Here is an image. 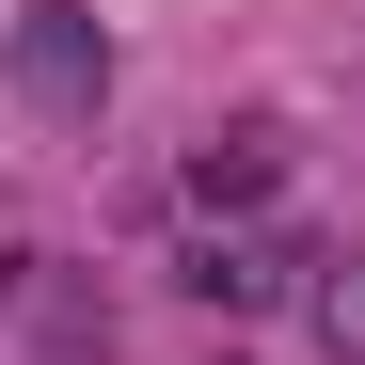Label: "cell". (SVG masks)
<instances>
[{"label": "cell", "instance_id": "6da1fadb", "mask_svg": "<svg viewBox=\"0 0 365 365\" xmlns=\"http://www.w3.org/2000/svg\"><path fill=\"white\" fill-rule=\"evenodd\" d=\"M0 64H16V96L48 111V128H64V111H96V96H111V32L80 16V0H32V16H16V48H0Z\"/></svg>", "mask_w": 365, "mask_h": 365}, {"label": "cell", "instance_id": "3957f363", "mask_svg": "<svg viewBox=\"0 0 365 365\" xmlns=\"http://www.w3.org/2000/svg\"><path fill=\"white\" fill-rule=\"evenodd\" d=\"M191 286H207V302H270V255H238V238H207V255H191Z\"/></svg>", "mask_w": 365, "mask_h": 365}, {"label": "cell", "instance_id": "7a4b0ae2", "mask_svg": "<svg viewBox=\"0 0 365 365\" xmlns=\"http://www.w3.org/2000/svg\"><path fill=\"white\" fill-rule=\"evenodd\" d=\"M191 191H207V207H255V191H270V128H222V143L191 159Z\"/></svg>", "mask_w": 365, "mask_h": 365}]
</instances>
